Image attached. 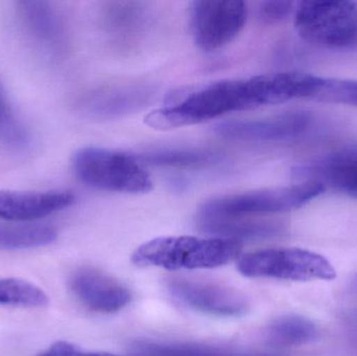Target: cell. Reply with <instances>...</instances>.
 I'll use <instances>...</instances> for the list:
<instances>
[{"label":"cell","instance_id":"6da1fadb","mask_svg":"<svg viewBox=\"0 0 357 356\" xmlns=\"http://www.w3.org/2000/svg\"><path fill=\"white\" fill-rule=\"evenodd\" d=\"M264 106L266 93L262 75L222 79L187 94L180 102L149 113L144 123L153 129L167 131Z\"/></svg>","mask_w":357,"mask_h":356},{"label":"cell","instance_id":"7a4b0ae2","mask_svg":"<svg viewBox=\"0 0 357 356\" xmlns=\"http://www.w3.org/2000/svg\"><path fill=\"white\" fill-rule=\"evenodd\" d=\"M241 252V242L195 236L158 238L136 249L132 261L138 267L169 271L216 269L232 263Z\"/></svg>","mask_w":357,"mask_h":356},{"label":"cell","instance_id":"3957f363","mask_svg":"<svg viewBox=\"0 0 357 356\" xmlns=\"http://www.w3.org/2000/svg\"><path fill=\"white\" fill-rule=\"evenodd\" d=\"M75 177L96 189L123 194H146L153 182L142 165L125 153L86 146L73 158Z\"/></svg>","mask_w":357,"mask_h":356},{"label":"cell","instance_id":"277c9868","mask_svg":"<svg viewBox=\"0 0 357 356\" xmlns=\"http://www.w3.org/2000/svg\"><path fill=\"white\" fill-rule=\"evenodd\" d=\"M326 190L320 182L303 181L295 185L230 194L208 201L199 217L245 219L251 215L282 213L305 206Z\"/></svg>","mask_w":357,"mask_h":356},{"label":"cell","instance_id":"5b68a950","mask_svg":"<svg viewBox=\"0 0 357 356\" xmlns=\"http://www.w3.org/2000/svg\"><path fill=\"white\" fill-rule=\"evenodd\" d=\"M237 270L248 278L310 281L333 280L337 271L318 253L298 248H274L243 255Z\"/></svg>","mask_w":357,"mask_h":356},{"label":"cell","instance_id":"8992f818","mask_svg":"<svg viewBox=\"0 0 357 356\" xmlns=\"http://www.w3.org/2000/svg\"><path fill=\"white\" fill-rule=\"evenodd\" d=\"M295 27L308 43L328 48L357 43V4L351 1H303L296 8Z\"/></svg>","mask_w":357,"mask_h":356},{"label":"cell","instance_id":"52a82bcc","mask_svg":"<svg viewBox=\"0 0 357 356\" xmlns=\"http://www.w3.org/2000/svg\"><path fill=\"white\" fill-rule=\"evenodd\" d=\"M247 4L238 0L193 1L191 29L199 49L215 52L230 43L247 20Z\"/></svg>","mask_w":357,"mask_h":356},{"label":"cell","instance_id":"ba28073f","mask_svg":"<svg viewBox=\"0 0 357 356\" xmlns=\"http://www.w3.org/2000/svg\"><path fill=\"white\" fill-rule=\"evenodd\" d=\"M314 125V116L310 113L294 111L268 118L225 121L218 123L214 132L222 137L241 141H289L310 133Z\"/></svg>","mask_w":357,"mask_h":356},{"label":"cell","instance_id":"9c48e42d","mask_svg":"<svg viewBox=\"0 0 357 356\" xmlns=\"http://www.w3.org/2000/svg\"><path fill=\"white\" fill-rule=\"evenodd\" d=\"M169 291L181 303L199 313L218 317H239L249 311L247 298L228 286L177 279L169 284Z\"/></svg>","mask_w":357,"mask_h":356},{"label":"cell","instance_id":"30bf717a","mask_svg":"<svg viewBox=\"0 0 357 356\" xmlns=\"http://www.w3.org/2000/svg\"><path fill=\"white\" fill-rule=\"evenodd\" d=\"M69 286L82 304L96 313H117L131 302V293L123 284L92 268L75 271Z\"/></svg>","mask_w":357,"mask_h":356},{"label":"cell","instance_id":"8fae6325","mask_svg":"<svg viewBox=\"0 0 357 356\" xmlns=\"http://www.w3.org/2000/svg\"><path fill=\"white\" fill-rule=\"evenodd\" d=\"M304 181H316L357 201V146L335 150L296 169Z\"/></svg>","mask_w":357,"mask_h":356},{"label":"cell","instance_id":"7c38bea8","mask_svg":"<svg viewBox=\"0 0 357 356\" xmlns=\"http://www.w3.org/2000/svg\"><path fill=\"white\" fill-rule=\"evenodd\" d=\"M75 201V196L64 190H0V219L15 223H31L68 208Z\"/></svg>","mask_w":357,"mask_h":356},{"label":"cell","instance_id":"4fadbf2b","mask_svg":"<svg viewBox=\"0 0 357 356\" xmlns=\"http://www.w3.org/2000/svg\"><path fill=\"white\" fill-rule=\"evenodd\" d=\"M16 13L25 33L44 50H54L62 38L60 18L46 1H19Z\"/></svg>","mask_w":357,"mask_h":356},{"label":"cell","instance_id":"5bb4252c","mask_svg":"<svg viewBox=\"0 0 357 356\" xmlns=\"http://www.w3.org/2000/svg\"><path fill=\"white\" fill-rule=\"evenodd\" d=\"M148 92L139 88H121L93 94L84 102L88 114L98 117L121 116L146 104Z\"/></svg>","mask_w":357,"mask_h":356},{"label":"cell","instance_id":"9a60e30c","mask_svg":"<svg viewBox=\"0 0 357 356\" xmlns=\"http://www.w3.org/2000/svg\"><path fill=\"white\" fill-rule=\"evenodd\" d=\"M54 228L44 224L0 222V249L23 250L47 246L56 240Z\"/></svg>","mask_w":357,"mask_h":356},{"label":"cell","instance_id":"2e32d148","mask_svg":"<svg viewBox=\"0 0 357 356\" xmlns=\"http://www.w3.org/2000/svg\"><path fill=\"white\" fill-rule=\"evenodd\" d=\"M199 228L216 238L237 240L241 238H272L280 231L274 224L245 221L243 219H206L199 217Z\"/></svg>","mask_w":357,"mask_h":356},{"label":"cell","instance_id":"e0dca14e","mask_svg":"<svg viewBox=\"0 0 357 356\" xmlns=\"http://www.w3.org/2000/svg\"><path fill=\"white\" fill-rule=\"evenodd\" d=\"M268 336L279 346L298 347L314 342L319 330L312 320L291 314L274 320L268 326Z\"/></svg>","mask_w":357,"mask_h":356},{"label":"cell","instance_id":"ac0fdd59","mask_svg":"<svg viewBox=\"0 0 357 356\" xmlns=\"http://www.w3.org/2000/svg\"><path fill=\"white\" fill-rule=\"evenodd\" d=\"M29 139L26 127L15 112L6 85L0 77V146L17 150L25 148Z\"/></svg>","mask_w":357,"mask_h":356},{"label":"cell","instance_id":"d6986e66","mask_svg":"<svg viewBox=\"0 0 357 356\" xmlns=\"http://www.w3.org/2000/svg\"><path fill=\"white\" fill-rule=\"evenodd\" d=\"M48 302L47 295L31 282L17 278L0 279V304L35 309L46 307Z\"/></svg>","mask_w":357,"mask_h":356},{"label":"cell","instance_id":"ffe728a7","mask_svg":"<svg viewBox=\"0 0 357 356\" xmlns=\"http://www.w3.org/2000/svg\"><path fill=\"white\" fill-rule=\"evenodd\" d=\"M132 356H273L249 355L235 353L215 347L199 346L191 344H160V343H137L133 346Z\"/></svg>","mask_w":357,"mask_h":356},{"label":"cell","instance_id":"44dd1931","mask_svg":"<svg viewBox=\"0 0 357 356\" xmlns=\"http://www.w3.org/2000/svg\"><path fill=\"white\" fill-rule=\"evenodd\" d=\"M144 160L157 167H199L220 159L215 153L197 150H165L144 154Z\"/></svg>","mask_w":357,"mask_h":356},{"label":"cell","instance_id":"7402d4cb","mask_svg":"<svg viewBox=\"0 0 357 356\" xmlns=\"http://www.w3.org/2000/svg\"><path fill=\"white\" fill-rule=\"evenodd\" d=\"M312 100L357 107V79L319 77Z\"/></svg>","mask_w":357,"mask_h":356},{"label":"cell","instance_id":"603a6c76","mask_svg":"<svg viewBox=\"0 0 357 356\" xmlns=\"http://www.w3.org/2000/svg\"><path fill=\"white\" fill-rule=\"evenodd\" d=\"M295 3L291 1L262 2L259 8L260 17L266 23H277L284 20L293 12Z\"/></svg>","mask_w":357,"mask_h":356},{"label":"cell","instance_id":"cb8c5ba5","mask_svg":"<svg viewBox=\"0 0 357 356\" xmlns=\"http://www.w3.org/2000/svg\"><path fill=\"white\" fill-rule=\"evenodd\" d=\"M35 356H117L108 353L82 350L79 347L65 341H59Z\"/></svg>","mask_w":357,"mask_h":356}]
</instances>
